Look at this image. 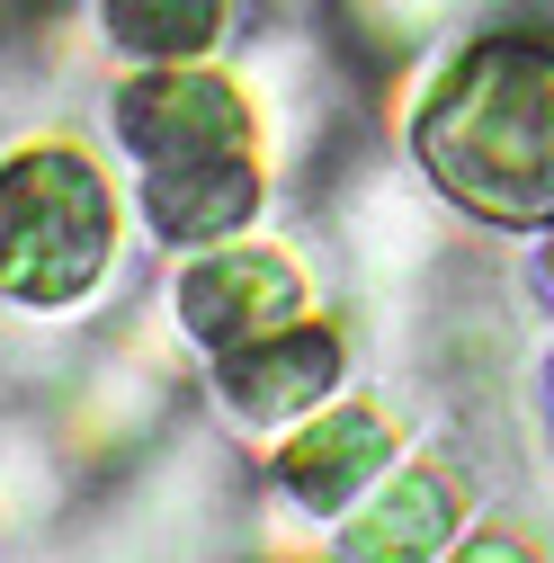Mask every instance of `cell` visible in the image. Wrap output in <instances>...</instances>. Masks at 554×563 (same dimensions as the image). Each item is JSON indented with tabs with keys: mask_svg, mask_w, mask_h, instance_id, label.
I'll return each mask as SVG.
<instances>
[{
	"mask_svg": "<svg viewBox=\"0 0 554 563\" xmlns=\"http://www.w3.org/2000/svg\"><path fill=\"white\" fill-rule=\"evenodd\" d=\"M340 385V331L331 322H277L242 349H215V402L242 430H296Z\"/></svg>",
	"mask_w": 554,
	"mask_h": 563,
	"instance_id": "6",
	"label": "cell"
},
{
	"mask_svg": "<svg viewBox=\"0 0 554 563\" xmlns=\"http://www.w3.org/2000/svg\"><path fill=\"white\" fill-rule=\"evenodd\" d=\"M402 465V420L385 402H331L313 420H296L277 448V492L304 519H350L367 492Z\"/></svg>",
	"mask_w": 554,
	"mask_h": 563,
	"instance_id": "5",
	"label": "cell"
},
{
	"mask_svg": "<svg viewBox=\"0 0 554 563\" xmlns=\"http://www.w3.org/2000/svg\"><path fill=\"white\" fill-rule=\"evenodd\" d=\"M117 144L144 170L233 153V144H251V99H242V81L206 73V63H153V73H134L117 90Z\"/></svg>",
	"mask_w": 554,
	"mask_h": 563,
	"instance_id": "4",
	"label": "cell"
},
{
	"mask_svg": "<svg viewBox=\"0 0 554 563\" xmlns=\"http://www.w3.org/2000/svg\"><path fill=\"white\" fill-rule=\"evenodd\" d=\"M411 153L430 188L483 224H554V45L474 36L411 99Z\"/></svg>",
	"mask_w": 554,
	"mask_h": 563,
	"instance_id": "1",
	"label": "cell"
},
{
	"mask_svg": "<svg viewBox=\"0 0 554 563\" xmlns=\"http://www.w3.org/2000/svg\"><path fill=\"white\" fill-rule=\"evenodd\" d=\"M251 216H259V162H251V144L144 170V224L162 242H179V251L233 242V233H251Z\"/></svg>",
	"mask_w": 554,
	"mask_h": 563,
	"instance_id": "8",
	"label": "cell"
},
{
	"mask_svg": "<svg viewBox=\"0 0 554 563\" xmlns=\"http://www.w3.org/2000/svg\"><path fill=\"white\" fill-rule=\"evenodd\" d=\"M545 402H554V376H545Z\"/></svg>",
	"mask_w": 554,
	"mask_h": 563,
	"instance_id": "12",
	"label": "cell"
},
{
	"mask_svg": "<svg viewBox=\"0 0 554 563\" xmlns=\"http://www.w3.org/2000/svg\"><path fill=\"white\" fill-rule=\"evenodd\" d=\"M99 36L134 63H197L224 36V0H99Z\"/></svg>",
	"mask_w": 554,
	"mask_h": 563,
	"instance_id": "9",
	"label": "cell"
},
{
	"mask_svg": "<svg viewBox=\"0 0 554 563\" xmlns=\"http://www.w3.org/2000/svg\"><path fill=\"white\" fill-rule=\"evenodd\" d=\"M304 296H313V277L287 242H206L179 260L170 277V313L197 349H242L277 322H304Z\"/></svg>",
	"mask_w": 554,
	"mask_h": 563,
	"instance_id": "3",
	"label": "cell"
},
{
	"mask_svg": "<svg viewBox=\"0 0 554 563\" xmlns=\"http://www.w3.org/2000/svg\"><path fill=\"white\" fill-rule=\"evenodd\" d=\"M439 563H536V545H528L519 528H465Z\"/></svg>",
	"mask_w": 554,
	"mask_h": 563,
	"instance_id": "10",
	"label": "cell"
},
{
	"mask_svg": "<svg viewBox=\"0 0 554 563\" xmlns=\"http://www.w3.org/2000/svg\"><path fill=\"white\" fill-rule=\"evenodd\" d=\"M545 296H554V224H545Z\"/></svg>",
	"mask_w": 554,
	"mask_h": 563,
	"instance_id": "11",
	"label": "cell"
},
{
	"mask_svg": "<svg viewBox=\"0 0 554 563\" xmlns=\"http://www.w3.org/2000/svg\"><path fill=\"white\" fill-rule=\"evenodd\" d=\"M117 260V188L73 144H27L0 162V296L27 313L81 305Z\"/></svg>",
	"mask_w": 554,
	"mask_h": 563,
	"instance_id": "2",
	"label": "cell"
},
{
	"mask_svg": "<svg viewBox=\"0 0 554 563\" xmlns=\"http://www.w3.org/2000/svg\"><path fill=\"white\" fill-rule=\"evenodd\" d=\"M465 537V474L421 456L340 519V563H439Z\"/></svg>",
	"mask_w": 554,
	"mask_h": 563,
	"instance_id": "7",
	"label": "cell"
}]
</instances>
